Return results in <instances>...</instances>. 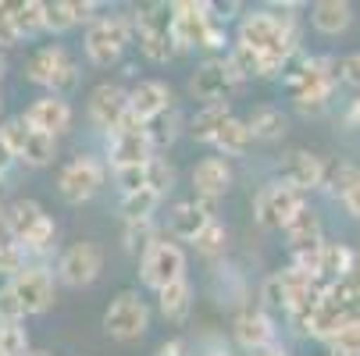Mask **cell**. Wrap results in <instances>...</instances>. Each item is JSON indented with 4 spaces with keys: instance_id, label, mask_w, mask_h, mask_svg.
Listing matches in <instances>:
<instances>
[{
    "instance_id": "1",
    "label": "cell",
    "mask_w": 360,
    "mask_h": 356,
    "mask_svg": "<svg viewBox=\"0 0 360 356\" xmlns=\"http://www.w3.org/2000/svg\"><path fill=\"white\" fill-rule=\"evenodd\" d=\"M236 43L253 50V54L261 58V79H271V75H278L289 65V58L296 54V46H300L296 18L292 15H275L268 8L246 11L243 22H239Z\"/></svg>"
},
{
    "instance_id": "2",
    "label": "cell",
    "mask_w": 360,
    "mask_h": 356,
    "mask_svg": "<svg viewBox=\"0 0 360 356\" xmlns=\"http://www.w3.org/2000/svg\"><path fill=\"white\" fill-rule=\"evenodd\" d=\"M172 39L175 50H221L225 29L214 18V4H196V0L172 4Z\"/></svg>"
},
{
    "instance_id": "3",
    "label": "cell",
    "mask_w": 360,
    "mask_h": 356,
    "mask_svg": "<svg viewBox=\"0 0 360 356\" xmlns=\"http://www.w3.org/2000/svg\"><path fill=\"white\" fill-rule=\"evenodd\" d=\"M335 82H339V75H335L332 58H307L296 72L285 75V93L296 100V107L303 114H318L328 107Z\"/></svg>"
},
{
    "instance_id": "4",
    "label": "cell",
    "mask_w": 360,
    "mask_h": 356,
    "mask_svg": "<svg viewBox=\"0 0 360 356\" xmlns=\"http://www.w3.org/2000/svg\"><path fill=\"white\" fill-rule=\"evenodd\" d=\"M129 18H132V39H139L146 61L168 65L179 54L172 39V4H139Z\"/></svg>"
},
{
    "instance_id": "5",
    "label": "cell",
    "mask_w": 360,
    "mask_h": 356,
    "mask_svg": "<svg viewBox=\"0 0 360 356\" xmlns=\"http://www.w3.org/2000/svg\"><path fill=\"white\" fill-rule=\"evenodd\" d=\"M4 211H8L11 239L29 249V257L50 249V242H54V235H58V225H54V218H50L36 199H15L11 207H4Z\"/></svg>"
},
{
    "instance_id": "6",
    "label": "cell",
    "mask_w": 360,
    "mask_h": 356,
    "mask_svg": "<svg viewBox=\"0 0 360 356\" xmlns=\"http://www.w3.org/2000/svg\"><path fill=\"white\" fill-rule=\"evenodd\" d=\"M29 82L50 89L54 96H65L68 89L79 86V65L72 61V54L65 46H39L36 54L29 58V68H25Z\"/></svg>"
},
{
    "instance_id": "7",
    "label": "cell",
    "mask_w": 360,
    "mask_h": 356,
    "mask_svg": "<svg viewBox=\"0 0 360 356\" xmlns=\"http://www.w3.org/2000/svg\"><path fill=\"white\" fill-rule=\"evenodd\" d=\"M129 43H132V18L129 15H100L86 29V58L100 68H111Z\"/></svg>"
},
{
    "instance_id": "8",
    "label": "cell",
    "mask_w": 360,
    "mask_h": 356,
    "mask_svg": "<svg viewBox=\"0 0 360 356\" xmlns=\"http://www.w3.org/2000/svg\"><path fill=\"white\" fill-rule=\"evenodd\" d=\"M0 150H4L11 161H22L25 168H46L58 154V139L29 132L22 125V118H11V121L0 125Z\"/></svg>"
},
{
    "instance_id": "9",
    "label": "cell",
    "mask_w": 360,
    "mask_h": 356,
    "mask_svg": "<svg viewBox=\"0 0 360 356\" xmlns=\"http://www.w3.org/2000/svg\"><path fill=\"white\" fill-rule=\"evenodd\" d=\"M104 178H108V164L100 161L96 154H79L72 157L61 175H58V192L65 203H89L100 189H104Z\"/></svg>"
},
{
    "instance_id": "10",
    "label": "cell",
    "mask_w": 360,
    "mask_h": 356,
    "mask_svg": "<svg viewBox=\"0 0 360 356\" xmlns=\"http://www.w3.org/2000/svg\"><path fill=\"white\" fill-rule=\"evenodd\" d=\"M186 268H189L186 249H182L179 242H172V239H158V242H153L143 257H139V278H143V285L153 289V292H161V289H168L172 282L186 278Z\"/></svg>"
},
{
    "instance_id": "11",
    "label": "cell",
    "mask_w": 360,
    "mask_h": 356,
    "mask_svg": "<svg viewBox=\"0 0 360 356\" xmlns=\"http://www.w3.org/2000/svg\"><path fill=\"white\" fill-rule=\"evenodd\" d=\"M307 207V196L285 182H268L253 196V218L261 228H285L296 211Z\"/></svg>"
},
{
    "instance_id": "12",
    "label": "cell",
    "mask_w": 360,
    "mask_h": 356,
    "mask_svg": "<svg viewBox=\"0 0 360 356\" xmlns=\"http://www.w3.org/2000/svg\"><path fill=\"white\" fill-rule=\"evenodd\" d=\"M150 328V307L139 299V292L125 289L111 299V307L104 310V331L118 342H136Z\"/></svg>"
},
{
    "instance_id": "13",
    "label": "cell",
    "mask_w": 360,
    "mask_h": 356,
    "mask_svg": "<svg viewBox=\"0 0 360 356\" xmlns=\"http://www.w3.org/2000/svg\"><path fill=\"white\" fill-rule=\"evenodd\" d=\"M100 271H104V249H100L93 239H82V242H72L61 261H58V278L61 285L68 289H86L100 278Z\"/></svg>"
},
{
    "instance_id": "14",
    "label": "cell",
    "mask_w": 360,
    "mask_h": 356,
    "mask_svg": "<svg viewBox=\"0 0 360 356\" xmlns=\"http://www.w3.org/2000/svg\"><path fill=\"white\" fill-rule=\"evenodd\" d=\"M243 79L236 75V68L229 65V58H207L196 72H193V79H189V96L193 100H200V107L203 104H221V100L239 86Z\"/></svg>"
},
{
    "instance_id": "15",
    "label": "cell",
    "mask_w": 360,
    "mask_h": 356,
    "mask_svg": "<svg viewBox=\"0 0 360 356\" xmlns=\"http://www.w3.org/2000/svg\"><path fill=\"white\" fill-rule=\"evenodd\" d=\"M8 285H11V292H15V299H18V307H22L25 317L46 314L50 307H54V275H50L43 264H29Z\"/></svg>"
},
{
    "instance_id": "16",
    "label": "cell",
    "mask_w": 360,
    "mask_h": 356,
    "mask_svg": "<svg viewBox=\"0 0 360 356\" xmlns=\"http://www.w3.org/2000/svg\"><path fill=\"white\" fill-rule=\"evenodd\" d=\"M72 118H75V111H72L68 100H65V96H54V93H46V96L32 100V104L25 107L22 125H25L29 132H39V136L58 139L61 132L72 128Z\"/></svg>"
},
{
    "instance_id": "17",
    "label": "cell",
    "mask_w": 360,
    "mask_h": 356,
    "mask_svg": "<svg viewBox=\"0 0 360 356\" xmlns=\"http://www.w3.org/2000/svg\"><path fill=\"white\" fill-rule=\"evenodd\" d=\"M129 114V93L115 82H100L93 93H89V121L100 128V132H118L122 118Z\"/></svg>"
},
{
    "instance_id": "18",
    "label": "cell",
    "mask_w": 360,
    "mask_h": 356,
    "mask_svg": "<svg viewBox=\"0 0 360 356\" xmlns=\"http://www.w3.org/2000/svg\"><path fill=\"white\" fill-rule=\"evenodd\" d=\"M129 93V114L139 121V125H150V121H158L168 107H172V89L168 82L161 79H139Z\"/></svg>"
},
{
    "instance_id": "19",
    "label": "cell",
    "mask_w": 360,
    "mask_h": 356,
    "mask_svg": "<svg viewBox=\"0 0 360 356\" xmlns=\"http://www.w3.org/2000/svg\"><path fill=\"white\" fill-rule=\"evenodd\" d=\"M325 171H328V164H325L321 154H311V150H292V154L282 161V168H278V175H282L278 182H285V185H292V189H300L307 196L311 189L325 185Z\"/></svg>"
},
{
    "instance_id": "20",
    "label": "cell",
    "mask_w": 360,
    "mask_h": 356,
    "mask_svg": "<svg viewBox=\"0 0 360 356\" xmlns=\"http://www.w3.org/2000/svg\"><path fill=\"white\" fill-rule=\"evenodd\" d=\"M232 335H236V342L246 352H257V349H264V345L275 342V321L261 307H243L236 314V321H232Z\"/></svg>"
},
{
    "instance_id": "21",
    "label": "cell",
    "mask_w": 360,
    "mask_h": 356,
    "mask_svg": "<svg viewBox=\"0 0 360 356\" xmlns=\"http://www.w3.org/2000/svg\"><path fill=\"white\" fill-rule=\"evenodd\" d=\"M108 157H111V168L146 164V161L153 157V139H150V128H136V132H111V136H108Z\"/></svg>"
},
{
    "instance_id": "22",
    "label": "cell",
    "mask_w": 360,
    "mask_h": 356,
    "mask_svg": "<svg viewBox=\"0 0 360 356\" xmlns=\"http://www.w3.org/2000/svg\"><path fill=\"white\" fill-rule=\"evenodd\" d=\"M189 178H193L196 199H218V203H221V196L232 189V168H229L225 157H203V161L193 168Z\"/></svg>"
},
{
    "instance_id": "23",
    "label": "cell",
    "mask_w": 360,
    "mask_h": 356,
    "mask_svg": "<svg viewBox=\"0 0 360 356\" xmlns=\"http://www.w3.org/2000/svg\"><path fill=\"white\" fill-rule=\"evenodd\" d=\"M282 232H285V239H289L292 257H296V253H311V249H318V246L325 242V235H321V214L311 207V203H307L303 211H296Z\"/></svg>"
},
{
    "instance_id": "24",
    "label": "cell",
    "mask_w": 360,
    "mask_h": 356,
    "mask_svg": "<svg viewBox=\"0 0 360 356\" xmlns=\"http://www.w3.org/2000/svg\"><path fill=\"white\" fill-rule=\"evenodd\" d=\"M353 4H346V0H318L311 8V25L321 36H342L353 25Z\"/></svg>"
},
{
    "instance_id": "25",
    "label": "cell",
    "mask_w": 360,
    "mask_h": 356,
    "mask_svg": "<svg viewBox=\"0 0 360 356\" xmlns=\"http://www.w3.org/2000/svg\"><path fill=\"white\" fill-rule=\"evenodd\" d=\"M207 221H218V218L203 214L196 207V199H182L168 211V232H172V239H182V242H193L203 228H207Z\"/></svg>"
},
{
    "instance_id": "26",
    "label": "cell",
    "mask_w": 360,
    "mask_h": 356,
    "mask_svg": "<svg viewBox=\"0 0 360 356\" xmlns=\"http://www.w3.org/2000/svg\"><path fill=\"white\" fill-rule=\"evenodd\" d=\"M246 128H250V139H261V143H275L285 136L289 128V118L282 107L275 104H261V107H253L250 118H246Z\"/></svg>"
},
{
    "instance_id": "27",
    "label": "cell",
    "mask_w": 360,
    "mask_h": 356,
    "mask_svg": "<svg viewBox=\"0 0 360 356\" xmlns=\"http://www.w3.org/2000/svg\"><path fill=\"white\" fill-rule=\"evenodd\" d=\"M193 282L189 278H179V282H172L168 289H161L158 292V307H161V314H165V321H172V324H182L186 317H189V310H193Z\"/></svg>"
},
{
    "instance_id": "28",
    "label": "cell",
    "mask_w": 360,
    "mask_h": 356,
    "mask_svg": "<svg viewBox=\"0 0 360 356\" xmlns=\"http://www.w3.org/2000/svg\"><path fill=\"white\" fill-rule=\"evenodd\" d=\"M229 118H232L229 100H221V104H203V107L189 118V139H193V143H211Z\"/></svg>"
},
{
    "instance_id": "29",
    "label": "cell",
    "mask_w": 360,
    "mask_h": 356,
    "mask_svg": "<svg viewBox=\"0 0 360 356\" xmlns=\"http://www.w3.org/2000/svg\"><path fill=\"white\" fill-rule=\"evenodd\" d=\"M349 257H353V249H349V246H342V242H321V257H318V282H321V285L339 282V278L349 271Z\"/></svg>"
},
{
    "instance_id": "30",
    "label": "cell",
    "mask_w": 360,
    "mask_h": 356,
    "mask_svg": "<svg viewBox=\"0 0 360 356\" xmlns=\"http://www.w3.org/2000/svg\"><path fill=\"white\" fill-rule=\"evenodd\" d=\"M218 150H221V157L229 161V157H243L246 150H250V128H246V121L243 118H229L221 128H218V136L211 139Z\"/></svg>"
},
{
    "instance_id": "31",
    "label": "cell",
    "mask_w": 360,
    "mask_h": 356,
    "mask_svg": "<svg viewBox=\"0 0 360 356\" xmlns=\"http://www.w3.org/2000/svg\"><path fill=\"white\" fill-rule=\"evenodd\" d=\"M158 207H161V196H158V192H150V189L129 192V196H122V203H118L122 221H153Z\"/></svg>"
},
{
    "instance_id": "32",
    "label": "cell",
    "mask_w": 360,
    "mask_h": 356,
    "mask_svg": "<svg viewBox=\"0 0 360 356\" xmlns=\"http://www.w3.org/2000/svg\"><path fill=\"white\" fill-rule=\"evenodd\" d=\"M8 18H11V29L18 32V39L43 32V0H22V4H11Z\"/></svg>"
},
{
    "instance_id": "33",
    "label": "cell",
    "mask_w": 360,
    "mask_h": 356,
    "mask_svg": "<svg viewBox=\"0 0 360 356\" xmlns=\"http://www.w3.org/2000/svg\"><path fill=\"white\" fill-rule=\"evenodd\" d=\"M193 246H196V253H203V257H211V261L225 257L229 253V228L221 221H207V228L193 239Z\"/></svg>"
},
{
    "instance_id": "34",
    "label": "cell",
    "mask_w": 360,
    "mask_h": 356,
    "mask_svg": "<svg viewBox=\"0 0 360 356\" xmlns=\"http://www.w3.org/2000/svg\"><path fill=\"white\" fill-rule=\"evenodd\" d=\"M161 235H158V225L153 221H125V235H122V246H125V253H143L158 242Z\"/></svg>"
},
{
    "instance_id": "35",
    "label": "cell",
    "mask_w": 360,
    "mask_h": 356,
    "mask_svg": "<svg viewBox=\"0 0 360 356\" xmlns=\"http://www.w3.org/2000/svg\"><path fill=\"white\" fill-rule=\"evenodd\" d=\"M356 182H360V168L349 164V161H335V164H328V171H325V185H328V192H332L335 199H342Z\"/></svg>"
},
{
    "instance_id": "36",
    "label": "cell",
    "mask_w": 360,
    "mask_h": 356,
    "mask_svg": "<svg viewBox=\"0 0 360 356\" xmlns=\"http://www.w3.org/2000/svg\"><path fill=\"white\" fill-rule=\"evenodd\" d=\"M146 189H150V192H158L161 199L175 189V168H172L165 157H158V154L146 161Z\"/></svg>"
},
{
    "instance_id": "37",
    "label": "cell",
    "mask_w": 360,
    "mask_h": 356,
    "mask_svg": "<svg viewBox=\"0 0 360 356\" xmlns=\"http://www.w3.org/2000/svg\"><path fill=\"white\" fill-rule=\"evenodd\" d=\"M29 264H32V257H29V249H25L22 242H15V239L0 242V275H4V278L22 275Z\"/></svg>"
},
{
    "instance_id": "38",
    "label": "cell",
    "mask_w": 360,
    "mask_h": 356,
    "mask_svg": "<svg viewBox=\"0 0 360 356\" xmlns=\"http://www.w3.org/2000/svg\"><path fill=\"white\" fill-rule=\"evenodd\" d=\"M325 345L332 356H360V321H346Z\"/></svg>"
},
{
    "instance_id": "39",
    "label": "cell",
    "mask_w": 360,
    "mask_h": 356,
    "mask_svg": "<svg viewBox=\"0 0 360 356\" xmlns=\"http://www.w3.org/2000/svg\"><path fill=\"white\" fill-rule=\"evenodd\" d=\"M4 331H0V356H25L32 345H29V331L22 321L15 324H0Z\"/></svg>"
},
{
    "instance_id": "40",
    "label": "cell",
    "mask_w": 360,
    "mask_h": 356,
    "mask_svg": "<svg viewBox=\"0 0 360 356\" xmlns=\"http://www.w3.org/2000/svg\"><path fill=\"white\" fill-rule=\"evenodd\" d=\"M75 29V18H72V8L68 0H54V4H43V32H68Z\"/></svg>"
},
{
    "instance_id": "41",
    "label": "cell",
    "mask_w": 360,
    "mask_h": 356,
    "mask_svg": "<svg viewBox=\"0 0 360 356\" xmlns=\"http://www.w3.org/2000/svg\"><path fill=\"white\" fill-rule=\"evenodd\" d=\"M115 185L122 189V196L146 189V164H129V168H115Z\"/></svg>"
},
{
    "instance_id": "42",
    "label": "cell",
    "mask_w": 360,
    "mask_h": 356,
    "mask_svg": "<svg viewBox=\"0 0 360 356\" xmlns=\"http://www.w3.org/2000/svg\"><path fill=\"white\" fill-rule=\"evenodd\" d=\"M15 321H25V314L18 307L11 285H0V324H15Z\"/></svg>"
},
{
    "instance_id": "43",
    "label": "cell",
    "mask_w": 360,
    "mask_h": 356,
    "mask_svg": "<svg viewBox=\"0 0 360 356\" xmlns=\"http://www.w3.org/2000/svg\"><path fill=\"white\" fill-rule=\"evenodd\" d=\"M335 75H339L346 86L360 89V50H353V54H346L342 61H335Z\"/></svg>"
},
{
    "instance_id": "44",
    "label": "cell",
    "mask_w": 360,
    "mask_h": 356,
    "mask_svg": "<svg viewBox=\"0 0 360 356\" xmlns=\"http://www.w3.org/2000/svg\"><path fill=\"white\" fill-rule=\"evenodd\" d=\"M68 8H72L75 25H82V22H86V25H93V22L100 18V15H96V11H100V4H93V0H68Z\"/></svg>"
},
{
    "instance_id": "45",
    "label": "cell",
    "mask_w": 360,
    "mask_h": 356,
    "mask_svg": "<svg viewBox=\"0 0 360 356\" xmlns=\"http://www.w3.org/2000/svg\"><path fill=\"white\" fill-rule=\"evenodd\" d=\"M261 299H264V307H268V310H285V296H282V289H278L275 275L261 285Z\"/></svg>"
},
{
    "instance_id": "46",
    "label": "cell",
    "mask_w": 360,
    "mask_h": 356,
    "mask_svg": "<svg viewBox=\"0 0 360 356\" xmlns=\"http://www.w3.org/2000/svg\"><path fill=\"white\" fill-rule=\"evenodd\" d=\"M8 8H11V4H0V46H15V43H18V32L11 29Z\"/></svg>"
},
{
    "instance_id": "47",
    "label": "cell",
    "mask_w": 360,
    "mask_h": 356,
    "mask_svg": "<svg viewBox=\"0 0 360 356\" xmlns=\"http://www.w3.org/2000/svg\"><path fill=\"white\" fill-rule=\"evenodd\" d=\"M158 356H189V345H186V338H168L158 345Z\"/></svg>"
},
{
    "instance_id": "48",
    "label": "cell",
    "mask_w": 360,
    "mask_h": 356,
    "mask_svg": "<svg viewBox=\"0 0 360 356\" xmlns=\"http://www.w3.org/2000/svg\"><path fill=\"white\" fill-rule=\"evenodd\" d=\"M339 203L346 207V214H353V218L360 221V182H356V185H353V189H349V192L339 199Z\"/></svg>"
},
{
    "instance_id": "49",
    "label": "cell",
    "mask_w": 360,
    "mask_h": 356,
    "mask_svg": "<svg viewBox=\"0 0 360 356\" xmlns=\"http://www.w3.org/2000/svg\"><path fill=\"white\" fill-rule=\"evenodd\" d=\"M346 128H360V96H353L346 107Z\"/></svg>"
},
{
    "instance_id": "50",
    "label": "cell",
    "mask_w": 360,
    "mask_h": 356,
    "mask_svg": "<svg viewBox=\"0 0 360 356\" xmlns=\"http://www.w3.org/2000/svg\"><path fill=\"white\" fill-rule=\"evenodd\" d=\"M253 356H289V349H285V345H282V342L275 338L271 345H264V349H257Z\"/></svg>"
},
{
    "instance_id": "51",
    "label": "cell",
    "mask_w": 360,
    "mask_h": 356,
    "mask_svg": "<svg viewBox=\"0 0 360 356\" xmlns=\"http://www.w3.org/2000/svg\"><path fill=\"white\" fill-rule=\"evenodd\" d=\"M11 239V228H8V211L0 207V242H8Z\"/></svg>"
},
{
    "instance_id": "52",
    "label": "cell",
    "mask_w": 360,
    "mask_h": 356,
    "mask_svg": "<svg viewBox=\"0 0 360 356\" xmlns=\"http://www.w3.org/2000/svg\"><path fill=\"white\" fill-rule=\"evenodd\" d=\"M200 356H229V352H221V349H207V352H200Z\"/></svg>"
},
{
    "instance_id": "53",
    "label": "cell",
    "mask_w": 360,
    "mask_h": 356,
    "mask_svg": "<svg viewBox=\"0 0 360 356\" xmlns=\"http://www.w3.org/2000/svg\"><path fill=\"white\" fill-rule=\"evenodd\" d=\"M25 356H50V352H43V349H29Z\"/></svg>"
},
{
    "instance_id": "54",
    "label": "cell",
    "mask_w": 360,
    "mask_h": 356,
    "mask_svg": "<svg viewBox=\"0 0 360 356\" xmlns=\"http://www.w3.org/2000/svg\"><path fill=\"white\" fill-rule=\"evenodd\" d=\"M4 72H8V65H4V58H0V79H4Z\"/></svg>"
},
{
    "instance_id": "55",
    "label": "cell",
    "mask_w": 360,
    "mask_h": 356,
    "mask_svg": "<svg viewBox=\"0 0 360 356\" xmlns=\"http://www.w3.org/2000/svg\"><path fill=\"white\" fill-rule=\"evenodd\" d=\"M353 15H356V22H360V8H356V11H353Z\"/></svg>"
},
{
    "instance_id": "56",
    "label": "cell",
    "mask_w": 360,
    "mask_h": 356,
    "mask_svg": "<svg viewBox=\"0 0 360 356\" xmlns=\"http://www.w3.org/2000/svg\"><path fill=\"white\" fill-rule=\"evenodd\" d=\"M0 331H4V328H0Z\"/></svg>"
}]
</instances>
